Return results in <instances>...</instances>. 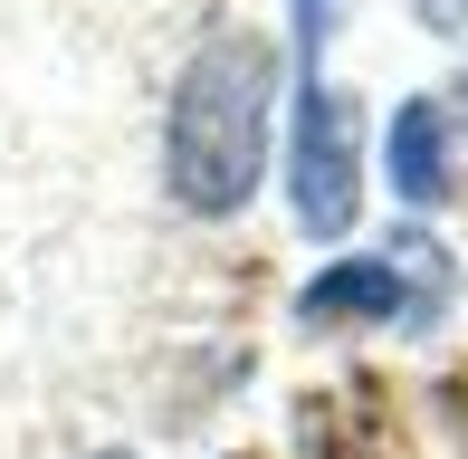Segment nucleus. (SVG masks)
<instances>
[{
    "instance_id": "obj_1",
    "label": "nucleus",
    "mask_w": 468,
    "mask_h": 459,
    "mask_svg": "<svg viewBox=\"0 0 468 459\" xmlns=\"http://www.w3.org/2000/svg\"><path fill=\"white\" fill-rule=\"evenodd\" d=\"M278 38L210 29L191 48L173 115H163V182L191 220H239L268 182V115H278Z\"/></svg>"
},
{
    "instance_id": "obj_2",
    "label": "nucleus",
    "mask_w": 468,
    "mask_h": 459,
    "mask_svg": "<svg viewBox=\"0 0 468 459\" xmlns=\"http://www.w3.org/2000/svg\"><path fill=\"white\" fill-rule=\"evenodd\" d=\"M287 211L306 240H354L364 220V115L296 58V115H287Z\"/></svg>"
},
{
    "instance_id": "obj_3",
    "label": "nucleus",
    "mask_w": 468,
    "mask_h": 459,
    "mask_svg": "<svg viewBox=\"0 0 468 459\" xmlns=\"http://www.w3.org/2000/svg\"><path fill=\"white\" fill-rule=\"evenodd\" d=\"M401 306H420L411 278H401V259H345V268H325V278L296 297V316L306 326H382V316H401Z\"/></svg>"
},
{
    "instance_id": "obj_4",
    "label": "nucleus",
    "mask_w": 468,
    "mask_h": 459,
    "mask_svg": "<svg viewBox=\"0 0 468 459\" xmlns=\"http://www.w3.org/2000/svg\"><path fill=\"white\" fill-rule=\"evenodd\" d=\"M392 192L411 201V211H440V201H450V106H431V96L392 106Z\"/></svg>"
},
{
    "instance_id": "obj_5",
    "label": "nucleus",
    "mask_w": 468,
    "mask_h": 459,
    "mask_svg": "<svg viewBox=\"0 0 468 459\" xmlns=\"http://www.w3.org/2000/svg\"><path fill=\"white\" fill-rule=\"evenodd\" d=\"M450 10H468V0H440V19H450Z\"/></svg>"
},
{
    "instance_id": "obj_6",
    "label": "nucleus",
    "mask_w": 468,
    "mask_h": 459,
    "mask_svg": "<svg viewBox=\"0 0 468 459\" xmlns=\"http://www.w3.org/2000/svg\"><path fill=\"white\" fill-rule=\"evenodd\" d=\"M96 459H124V450H96Z\"/></svg>"
},
{
    "instance_id": "obj_7",
    "label": "nucleus",
    "mask_w": 468,
    "mask_h": 459,
    "mask_svg": "<svg viewBox=\"0 0 468 459\" xmlns=\"http://www.w3.org/2000/svg\"><path fill=\"white\" fill-rule=\"evenodd\" d=\"M459 106H468V96H459Z\"/></svg>"
}]
</instances>
